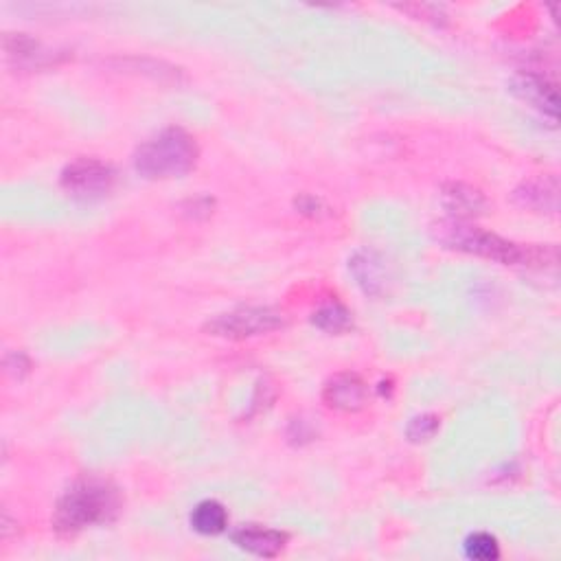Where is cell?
<instances>
[{
  "label": "cell",
  "mask_w": 561,
  "mask_h": 561,
  "mask_svg": "<svg viewBox=\"0 0 561 561\" xmlns=\"http://www.w3.org/2000/svg\"><path fill=\"white\" fill-rule=\"evenodd\" d=\"M434 239L443 246L461 250V253L494 259L505 266H533L542 261L540 248H524L520 244L507 242L496 233L478 228L465 220H448L434 226Z\"/></svg>",
  "instance_id": "6da1fadb"
},
{
  "label": "cell",
  "mask_w": 561,
  "mask_h": 561,
  "mask_svg": "<svg viewBox=\"0 0 561 561\" xmlns=\"http://www.w3.org/2000/svg\"><path fill=\"white\" fill-rule=\"evenodd\" d=\"M121 511L119 491L108 483H82L66 491L57 502L53 513V526L57 533L75 535L95 524H106L117 518Z\"/></svg>",
  "instance_id": "7a4b0ae2"
},
{
  "label": "cell",
  "mask_w": 561,
  "mask_h": 561,
  "mask_svg": "<svg viewBox=\"0 0 561 561\" xmlns=\"http://www.w3.org/2000/svg\"><path fill=\"white\" fill-rule=\"evenodd\" d=\"M198 163V143L182 128L163 130L134 154V167L150 180L180 178Z\"/></svg>",
  "instance_id": "3957f363"
},
{
  "label": "cell",
  "mask_w": 561,
  "mask_h": 561,
  "mask_svg": "<svg viewBox=\"0 0 561 561\" xmlns=\"http://www.w3.org/2000/svg\"><path fill=\"white\" fill-rule=\"evenodd\" d=\"M285 325V318L279 309L272 307H242L213 318L206 331L217 338L244 340L270 334V331Z\"/></svg>",
  "instance_id": "277c9868"
},
{
  "label": "cell",
  "mask_w": 561,
  "mask_h": 561,
  "mask_svg": "<svg viewBox=\"0 0 561 561\" xmlns=\"http://www.w3.org/2000/svg\"><path fill=\"white\" fill-rule=\"evenodd\" d=\"M114 185V169L97 158H79L62 171V187L73 198H101Z\"/></svg>",
  "instance_id": "5b68a950"
},
{
  "label": "cell",
  "mask_w": 561,
  "mask_h": 561,
  "mask_svg": "<svg viewBox=\"0 0 561 561\" xmlns=\"http://www.w3.org/2000/svg\"><path fill=\"white\" fill-rule=\"evenodd\" d=\"M323 399L329 408L342 412H358L369 402V388L356 373H340L327 382Z\"/></svg>",
  "instance_id": "8992f818"
},
{
  "label": "cell",
  "mask_w": 561,
  "mask_h": 561,
  "mask_svg": "<svg viewBox=\"0 0 561 561\" xmlns=\"http://www.w3.org/2000/svg\"><path fill=\"white\" fill-rule=\"evenodd\" d=\"M511 90L518 95L522 101L531 103L533 108L542 110L544 114H548L553 121H557V112H559V99H557V90L553 84H548L544 77L540 75H531V73H522L511 82Z\"/></svg>",
  "instance_id": "52a82bcc"
},
{
  "label": "cell",
  "mask_w": 561,
  "mask_h": 561,
  "mask_svg": "<svg viewBox=\"0 0 561 561\" xmlns=\"http://www.w3.org/2000/svg\"><path fill=\"white\" fill-rule=\"evenodd\" d=\"M233 542L242 548V551H248L259 557H277L283 548L285 542H288V535L274 529H266V526H242L233 533Z\"/></svg>",
  "instance_id": "ba28073f"
},
{
  "label": "cell",
  "mask_w": 561,
  "mask_h": 561,
  "mask_svg": "<svg viewBox=\"0 0 561 561\" xmlns=\"http://www.w3.org/2000/svg\"><path fill=\"white\" fill-rule=\"evenodd\" d=\"M443 206L456 215L454 220H467V217L483 213L487 200L478 189L463 185V182H452L443 189Z\"/></svg>",
  "instance_id": "9c48e42d"
},
{
  "label": "cell",
  "mask_w": 561,
  "mask_h": 561,
  "mask_svg": "<svg viewBox=\"0 0 561 561\" xmlns=\"http://www.w3.org/2000/svg\"><path fill=\"white\" fill-rule=\"evenodd\" d=\"M557 180L555 178H537L531 182H524V185L515 191V202L524 209L533 211H557Z\"/></svg>",
  "instance_id": "30bf717a"
},
{
  "label": "cell",
  "mask_w": 561,
  "mask_h": 561,
  "mask_svg": "<svg viewBox=\"0 0 561 561\" xmlns=\"http://www.w3.org/2000/svg\"><path fill=\"white\" fill-rule=\"evenodd\" d=\"M226 524H228V513L220 502L215 500L200 502L191 513L193 531H198L200 535H220L226 531Z\"/></svg>",
  "instance_id": "8fae6325"
},
{
  "label": "cell",
  "mask_w": 561,
  "mask_h": 561,
  "mask_svg": "<svg viewBox=\"0 0 561 561\" xmlns=\"http://www.w3.org/2000/svg\"><path fill=\"white\" fill-rule=\"evenodd\" d=\"M351 270L356 274L358 283L364 288V292L369 294H377L384 290V283H386V272L382 261L377 259L371 253H360L353 257L351 261Z\"/></svg>",
  "instance_id": "7c38bea8"
},
{
  "label": "cell",
  "mask_w": 561,
  "mask_h": 561,
  "mask_svg": "<svg viewBox=\"0 0 561 561\" xmlns=\"http://www.w3.org/2000/svg\"><path fill=\"white\" fill-rule=\"evenodd\" d=\"M314 325L329 334H342L351 327V314L342 305H327L314 314Z\"/></svg>",
  "instance_id": "4fadbf2b"
},
{
  "label": "cell",
  "mask_w": 561,
  "mask_h": 561,
  "mask_svg": "<svg viewBox=\"0 0 561 561\" xmlns=\"http://www.w3.org/2000/svg\"><path fill=\"white\" fill-rule=\"evenodd\" d=\"M465 555L476 561H494L500 557V546L494 535L474 533L465 540Z\"/></svg>",
  "instance_id": "5bb4252c"
},
{
  "label": "cell",
  "mask_w": 561,
  "mask_h": 561,
  "mask_svg": "<svg viewBox=\"0 0 561 561\" xmlns=\"http://www.w3.org/2000/svg\"><path fill=\"white\" fill-rule=\"evenodd\" d=\"M437 432H439V417H434V415L415 417V419L410 421V426H408V430H406L408 439H410L412 443H426V441H430Z\"/></svg>",
  "instance_id": "9a60e30c"
},
{
  "label": "cell",
  "mask_w": 561,
  "mask_h": 561,
  "mask_svg": "<svg viewBox=\"0 0 561 561\" xmlns=\"http://www.w3.org/2000/svg\"><path fill=\"white\" fill-rule=\"evenodd\" d=\"M5 366H7V373H11L20 380V377L29 371L31 364L25 356H22V353H11V356H7V360H5Z\"/></svg>",
  "instance_id": "2e32d148"
}]
</instances>
